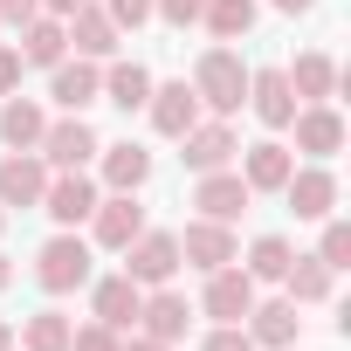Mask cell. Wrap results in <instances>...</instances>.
Wrapping results in <instances>:
<instances>
[{
  "instance_id": "25",
  "label": "cell",
  "mask_w": 351,
  "mask_h": 351,
  "mask_svg": "<svg viewBox=\"0 0 351 351\" xmlns=\"http://www.w3.org/2000/svg\"><path fill=\"white\" fill-rule=\"evenodd\" d=\"M62 49H69V35H62V21H56V14H35V21L21 28V62L56 69V62H62Z\"/></svg>"
},
{
  "instance_id": "28",
  "label": "cell",
  "mask_w": 351,
  "mask_h": 351,
  "mask_svg": "<svg viewBox=\"0 0 351 351\" xmlns=\"http://www.w3.org/2000/svg\"><path fill=\"white\" fill-rule=\"evenodd\" d=\"M69 337H76V324H69L62 310H35V317L21 324V344H28V351H69Z\"/></svg>"
},
{
  "instance_id": "7",
  "label": "cell",
  "mask_w": 351,
  "mask_h": 351,
  "mask_svg": "<svg viewBox=\"0 0 351 351\" xmlns=\"http://www.w3.org/2000/svg\"><path fill=\"white\" fill-rule=\"evenodd\" d=\"M145 110H152V131H158V138H186V131L200 124V97H193V83H152Z\"/></svg>"
},
{
  "instance_id": "37",
  "label": "cell",
  "mask_w": 351,
  "mask_h": 351,
  "mask_svg": "<svg viewBox=\"0 0 351 351\" xmlns=\"http://www.w3.org/2000/svg\"><path fill=\"white\" fill-rule=\"evenodd\" d=\"M0 90H21V49L0 42Z\"/></svg>"
},
{
  "instance_id": "35",
  "label": "cell",
  "mask_w": 351,
  "mask_h": 351,
  "mask_svg": "<svg viewBox=\"0 0 351 351\" xmlns=\"http://www.w3.org/2000/svg\"><path fill=\"white\" fill-rule=\"evenodd\" d=\"M104 14H110L117 28H145V21H152V0H110Z\"/></svg>"
},
{
  "instance_id": "41",
  "label": "cell",
  "mask_w": 351,
  "mask_h": 351,
  "mask_svg": "<svg viewBox=\"0 0 351 351\" xmlns=\"http://www.w3.org/2000/svg\"><path fill=\"white\" fill-rule=\"evenodd\" d=\"M0 351H14V324L8 317H0Z\"/></svg>"
},
{
  "instance_id": "40",
  "label": "cell",
  "mask_w": 351,
  "mask_h": 351,
  "mask_svg": "<svg viewBox=\"0 0 351 351\" xmlns=\"http://www.w3.org/2000/svg\"><path fill=\"white\" fill-rule=\"evenodd\" d=\"M117 351H172V344H152V337H138V344H117Z\"/></svg>"
},
{
  "instance_id": "27",
  "label": "cell",
  "mask_w": 351,
  "mask_h": 351,
  "mask_svg": "<svg viewBox=\"0 0 351 351\" xmlns=\"http://www.w3.org/2000/svg\"><path fill=\"white\" fill-rule=\"evenodd\" d=\"M282 282H289V303H324V296H330V269H324L317 255H296V262L282 269Z\"/></svg>"
},
{
  "instance_id": "26",
  "label": "cell",
  "mask_w": 351,
  "mask_h": 351,
  "mask_svg": "<svg viewBox=\"0 0 351 351\" xmlns=\"http://www.w3.org/2000/svg\"><path fill=\"white\" fill-rule=\"evenodd\" d=\"M104 97H110L117 110H145V97H152V69H145V62H110Z\"/></svg>"
},
{
  "instance_id": "39",
  "label": "cell",
  "mask_w": 351,
  "mask_h": 351,
  "mask_svg": "<svg viewBox=\"0 0 351 351\" xmlns=\"http://www.w3.org/2000/svg\"><path fill=\"white\" fill-rule=\"evenodd\" d=\"M276 8H282V14H310V8H317V0H276Z\"/></svg>"
},
{
  "instance_id": "42",
  "label": "cell",
  "mask_w": 351,
  "mask_h": 351,
  "mask_svg": "<svg viewBox=\"0 0 351 351\" xmlns=\"http://www.w3.org/2000/svg\"><path fill=\"white\" fill-rule=\"evenodd\" d=\"M8 282H14V269H8V255H0V289H8Z\"/></svg>"
},
{
  "instance_id": "20",
  "label": "cell",
  "mask_w": 351,
  "mask_h": 351,
  "mask_svg": "<svg viewBox=\"0 0 351 351\" xmlns=\"http://www.w3.org/2000/svg\"><path fill=\"white\" fill-rule=\"evenodd\" d=\"M180 145H186V152H180V158H186V165H193V172H221V165H228V158H234V152H241V145H234V131H228V124H221V117H214V124H193V131H186V138H180Z\"/></svg>"
},
{
  "instance_id": "14",
  "label": "cell",
  "mask_w": 351,
  "mask_h": 351,
  "mask_svg": "<svg viewBox=\"0 0 351 351\" xmlns=\"http://www.w3.org/2000/svg\"><path fill=\"white\" fill-rule=\"evenodd\" d=\"M138 324H145V337H152V344H180V337H186V324H193V310H186V296H172V289L158 282V289L138 303Z\"/></svg>"
},
{
  "instance_id": "5",
  "label": "cell",
  "mask_w": 351,
  "mask_h": 351,
  "mask_svg": "<svg viewBox=\"0 0 351 351\" xmlns=\"http://www.w3.org/2000/svg\"><path fill=\"white\" fill-rule=\"evenodd\" d=\"M241 248H234V228L228 221H186V234H180V262H193L200 276H214V269H228Z\"/></svg>"
},
{
  "instance_id": "23",
  "label": "cell",
  "mask_w": 351,
  "mask_h": 351,
  "mask_svg": "<svg viewBox=\"0 0 351 351\" xmlns=\"http://www.w3.org/2000/svg\"><path fill=\"white\" fill-rule=\"evenodd\" d=\"M42 131H49L42 104H35V97H8V110H0V138H8L14 152H35V145H42Z\"/></svg>"
},
{
  "instance_id": "4",
  "label": "cell",
  "mask_w": 351,
  "mask_h": 351,
  "mask_svg": "<svg viewBox=\"0 0 351 351\" xmlns=\"http://www.w3.org/2000/svg\"><path fill=\"white\" fill-rule=\"evenodd\" d=\"M42 193H49V158H35V152H8L0 158V207H42Z\"/></svg>"
},
{
  "instance_id": "1",
  "label": "cell",
  "mask_w": 351,
  "mask_h": 351,
  "mask_svg": "<svg viewBox=\"0 0 351 351\" xmlns=\"http://www.w3.org/2000/svg\"><path fill=\"white\" fill-rule=\"evenodd\" d=\"M193 97H200L214 117H234V110L248 104V69H241V56H234L228 42H214V49L200 56V69H193Z\"/></svg>"
},
{
  "instance_id": "19",
  "label": "cell",
  "mask_w": 351,
  "mask_h": 351,
  "mask_svg": "<svg viewBox=\"0 0 351 351\" xmlns=\"http://www.w3.org/2000/svg\"><path fill=\"white\" fill-rule=\"evenodd\" d=\"M289 172H296V158H289V145H276V138L248 145V158H241L248 193H282V180H289Z\"/></svg>"
},
{
  "instance_id": "30",
  "label": "cell",
  "mask_w": 351,
  "mask_h": 351,
  "mask_svg": "<svg viewBox=\"0 0 351 351\" xmlns=\"http://www.w3.org/2000/svg\"><path fill=\"white\" fill-rule=\"evenodd\" d=\"M289 262H296V248H289L282 234H262V241L248 248V276H255V282H282Z\"/></svg>"
},
{
  "instance_id": "10",
  "label": "cell",
  "mask_w": 351,
  "mask_h": 351,
  "mask_svg": "<svg viewBox=\"0 0 351 351\" xmlns=\"http://www.w3.org/2000/svg\"><path fill=\"white\" fill-rule=\"evenodd\" d=\"M90 234H97V248H117V255H124V248L145 234V207H138L131 193H110V200H97Z\"/></svg>"
},
{
  "instance_id": "34",
  "label": "cell",
  "mask_w": 351,
  "mask_h": 351,
  "mask_svg": "<svg viewBox=\"0 0 351 351\" xmlns=\"http://www.w3.org/2000/svg\"><path fill=\"white\" fill-rule=\"evenodd\" d=\"M69 351H117V330H110V324H83V330L69 337Z\"/></svg>"
},
{
  "instance_id": "8",
  "label": "cell",
  "mask_w": 351,
  "mask_h": 351,
  "mask_svg": "<svg viewBox=\"0 0 351 351\" xmlns=\"http://www.w3.org/2000/svg\"><path fill=\"white\" fill-rule=\"evenodd\" d=\"M248 180H241V172H200V186H193V207H200V221H241L248 214Z\"/></svg>"
},
{
  "instance_id": "31",
  "label": "cell",
  "mask_w": 351,
  "mask_h": 351,
  "mask_svg": "<svg viewBox=\"0 0 351 351\" xmlns=\"http://www.w3.org/2000/svg\"><path fill=\"white\" fill-rule=\"evenodd\" d=\"M317 262L337 276V269H351V228L344 221H324V248H317Z\"/></svg>"
},
{
  "instance_id": "29",
  "label": "cell",
  "mask_w": 351,
  "mask_h": 351,
  "mask_svg": "<svg viewBox=\"0 0 351 351\" xmlns=\"http://www.w3.org/2000/svg\"><path fill=\"white\" fill-rule=\"evenodd\" d=\"M200 21L214 28V42H241V35L255 28V0H207Z\"/></svg>"
},
{
  "instance_id": "9",
  "label": "cell",
  "mask_w": 351,
  "mask_h": 351,
  "mask_svg": "<svg viewBox=\"0 0 351 351\" xmlns=\"http://www.w3.org/2000/svg\"><path fill=\"white\" fill-rule=\"evenodd\" d=\"M35 152H42L56 172H83V165L97 158V131H90L83 117H62V124H49V131H42V145H35Z\"/></svg>"
},
{
  "instance_id": "38",
  "label": "cell",
  "mask_w": 351,
  "mask_h": 351,
  "mask_svg": "<svg viewBox=\"0 0 351 351\" xmlns=\"http://www.w3.org/2000/svg\"><path fill=\"white\" fill-rule=\"evenodd\" d=\"M76 8H83V0H42V14H56V21H69Z\"/></svg>"
},
{
  "instance_id": "11",
  "label": "cell",
  "mask_w": 351,
  "mask_h": 351,
  "mask_svg": "<svg viewBox=\"0 0 351 351\" xmlns=\"http://www.w3.org/2000/svg\"><path fill=\"white\" fill-rule=\"evenodd\" d=\"M282 200H289L296 221H330V207H337V180H330L324 165H303V172H289V180H282Z\"/></svg>"
},
{
  "instance_id": "22",
  "label": "cell",
  "mask_w": 351,
  "mask_h": 351,
  "mask_svg": "<svg viewBox=\"0 0 351 351\" xmlns=\"http://www.w3.org/2000/svg\"><path fill=\"white\" fill-rule=\"evenodd\" d=\"M296 330H303V317H296V303L282 296V303H255L248 310V337L255 344H269V351H289L296 344Z\"/></svg>"
},
{
  "instance_id": "24",
  "label": "cell",
  "mask_w": 351,
  "mask_h": 351,
  "mask_svg": "<svg viewBox=\"0 0 351 351\" xmlns=\"http://www.w3.org/2000/svg\"><path fill=\"white\" fill-rule=\"evenodd\" d=\"M282 76H289V90H296L303 104H330V90H337V62L317 56V49L296 56V69H282Z\"/></svg>"
},
{
  "instance_id": "18",
  "label": "cell",
  "mask_w": 351,
  "mask_h": 351,
  "mask_svg": "<svg viewBox=\"0 0 351 351\" xmlns=\"http://www.w3.org/2000/svg\"><path fill=\"white\" fill-rule=\"evenodd\" d=\"M138 303H145V289H138L131 276H104V282L90 289V310H97V324H110V330H131V324H138Z\"/></svg>"
},
{
  "instance_id": "3",
  "label": "cell",
  "mask_w": 351,
  "mask_h": 351,
  "mask_svg": "<svg viewBox=\"0 0 351 351\" xmlns=\"http://www.w3.org/2000/svg\"><path fill=\"white\" fill-rule=\"evenodd\" d=\"M124 276L138 282V289H158V282H172L180 276V234H138L131 248H124Z\"/></svg>"
},
{
  "instance_id": "16",
  "label": "cell",
  "mask_w": 351,
  "mask_h": 351,
  "mask_svg": "<svg viewBox=\"0 0 351 351\" xmlns=\"http://www.w3.org/2000/svg\"><path fill=\"white\" fill-rule=\"evenodd\" d=\"M62 35L76 42V56H83V62H104V56H117V21H110L104 8H90V0H83V8L62 21Z\"/></svg>"
},
{
  "instance_id": "36",
  "label": "cell",
  "mask_w": 351,
  "mask_h": 351,
  "mask_svg": "<svg viewBox=\"0 0 351 351\" xmlns=\"http://www.w3.org/2000/svg\"><path fill=\"white\" fill-rule=\"evenodd\" d=\"M42 14V0H0V21H8V28H28Z\"/></svg>"
},
{
  "instance_id": "33",
  "label": "cell",
  "mask_w": 351,
  "mask_h": 351,
  "mask_svg": "<svg viewBox=\"0 0 351 351\" xmlns=\"http://www.w3.org/2000/svg\"><path fill=\"white\" fill-rule=\"evenodd\" d=\"M200 351H262V344H255V337H248V330H241V324H214V330H207V344H200Z\"/></svg>"
},
{
  "instance_id": "12",
  "label": "cell",
  "mask_w": 351,
  "mask_h": 351,
  "mask_svg": "<svg viewBox=\"0 0 351 351\" xmlns=\"http://www.w3.org/2000/svg\"><path fill=\"white\" fill-rule=\"evenodd\" d=\"M248 104L269 131H289V117H296V90L282 69H248Z\"/></svg>"
},
{
  "instance_id": "32",
  "label": "cell",
  "mask_w": 351,
  "mask_h": 351,
  "mask_svg": "<svg viewBox=\"0 0 351 351\" xmlns=\"http://www.w3.org/2000/svg\"><path fill=\"white\" fill-rule=\"evenodd\" d=\"M152 14H158L165 28H193V21L207 14V0H152Z\"/></svg>"
},
{
  "instance_id": "43",
  "label": "cell",
  "mask_w": 351,
  "mask_h": 351,
  "mask_svg": "<svg viewBox=\"0 0 351 351\" xmlns=\"http://www.w3.org/2000/svg\"><path fill=\"white\" fill-rule=\"evenodd\" d=\"M0 228H8V207H0Z\"/></svg>"
},
{
  "instance_id": "17",
  "label": "cell",
  "mask_w": 351,
  "mask_h": 351,
  "mask_svg": "<svg viewBox=\"0 0 351 351\" xmlns=\"http://www.w3.org/2000/svg\"><path fill=\"white\" fill-rule=\"evenodd\" d=\"M49 97H56L69 117H83V110L104 97V76H97V62H83V56H76V62H56V83H49Z\"/></svg>"
},
{
  "instance_id": "6",
  "label": "cell",
  "mask_w": 351,
  "mask_h": 351,
  "mask_svg": "<svg viewBox=\"0 0 351 351\" xmlns=\"http://www.w3.org/2000/svg\"><path fill=\"white\" fill-rule=\"evenodd\" d=\"M200 310H207L214 324H241V317L255 310V276H248V269H234V262H228V269H214V276H207Z\"/></svg>"
},
{
  "instance_id": "15",
  "label": "cell",
  "mask_w": 351,
  "mask_h": 351,
  "mask_svg": "<svg viewBox=\"0 0 351 351\" xmlns=\"http://www.w3.org/2000/svg\"><path fill=\"white\" fill-rule=\"evenodd\" d=\"M42 214L56 228H76V221L97 214V186L83 180V172H62V180H49V193H42Z\"/></svg>"
},
{
  "instance_id": "21",
  "label": "cell",
  "mask_w": 351,
  "mask_h": 351,
  "mask_svg": "<svg viewBox=\"0 0 351 351\" xmlns=\"http://www.w3.org/2000/svg\"><path fill=\"white\" fill-rule=\"evenodd\" d=\"M97 152H104V186H110V193H138V186L152 180V152H145V145L124 138V145H97Z\"/></svg>"
},
{
  "instance_id": "2",
  "label": "cell",
  "mask_w": 351,
  "mask_h": 351,
  "mask_svg": "<svg viewBox=\"0 0 351 351\" xmlns=\"http://www.w3.org/2000/svg\"><path fill=\"white\" fill-rule=\"evenodd\" d=\"M35 282H42L49 296L83 289V282H90V241H83L76 228H62L56 241H42V255H35Z\"/></svg>"
},
{
  "instance_id": "13",
  "label": "cell",
  "mask_w": 351,
  "mask_h": 351,
  "mask_svg": "<svg viewBox=\"0 0 351 351\" xmlns=\"http://www.w3.org/2000/svg\"><path fill=\"white\" fill-rule=\"evenodd\" d=\"M289 124H296V152H310L317 165H324L330 152H344V117H337L330 104H303Z\"/></svg>"
}]
</instances>
